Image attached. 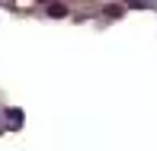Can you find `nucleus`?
<instances>
[{"label": "nucleus", "mask_w": 157, "mask_h": 151, "mask_svg": "<svg viewBox=\"0 0 157 151\" xmlns=\"http://www.w3.org/2000/svg\"><path fill=\"white\" fill-rule=\"evenodd\" d=\"M48 13L52 16H67V6L64 3H48Z\"/></svg>", "instance_id": "obj_1"}]
</instances>
